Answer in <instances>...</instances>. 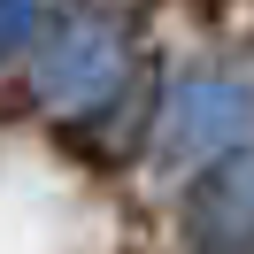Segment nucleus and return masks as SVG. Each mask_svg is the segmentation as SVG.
<instances>
[{
    "mask_svg": "<svg viewBox=\"0 0 254 254\" xmlns=\"http://www.w3.org/2000/svg\"><path fill=\"white\" fill-rule=\"evenodd\" d=\"M170 131L185 154H208V146H239L254 139V85H231V77H192L170 108Z\"/></svg>",
    "mask_w": 254,
    "mask_h": 254,
    "instance_id": "nucleus-1",
    "label": "nucleus"
},
{
    "mask_svg": "<svg viewBox=\"0 0 254 254\" xmlns=\"http://www.w3.org/2000/svg\"><path fill=\"white\" fill-rule=\"evenodd\" d=\"M116 69H124V47H116L108 31L85 23V31H69L62 47L39 62L31 85H39L47 100H100V93H116Z\"/></svg>",
    "mask_w": 254,
    "mask_h": 254,
    "instance_id": "nucleus-2",
    "label": "nucleus"
},
{
    "mask_svg": "<svg viewBox=\"0 0 254 254\" xmlns=\"http://www.w3.org/2000/svg\"><path fill=\"white\" fill-rule=\"evenodd\" d=\"M192 223L208 239H254V154H231L200 192H192Z\"/></svg>",
    "mask_w": 254,
    "mask_h": 254,
    "instance_id": "nucleus-3",
    "label": "nucleus"
},
{
    "mask_svg": "<svg viewBox=\"0 0 254 254\" xmlns=\"http://www.w3.org/2000/svg\"><path fill=\"white\" fill-rule=\"evenodd\" d=\"M54 0H0V54H23L39 31H47Z\"/></svg>",
    "mask_w": 254,
    "mask_h": 254,
    "instance_id": "nucleus-4",
    "label": "nucleus"
}]
</instances>
